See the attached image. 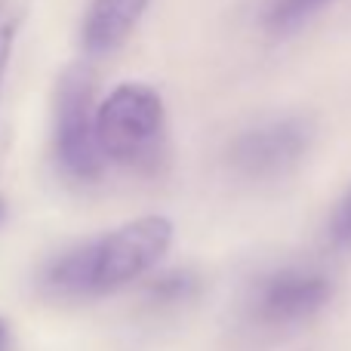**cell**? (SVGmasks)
I'll use <instances>...</instances> for the list:
<instances>
[{"label":"cell","mask_w":351,"mask_h":351,"mask_svg":"<svg viewBox=\"0 0 351 351\" xmlns=\"http://www.w3.org/2000/svg\"><path fill=\"white\" fill-rule=\"evenodd\" d=\"M173 237L176 225L167 216H139L53 253L37 268V290L62 302L108 296L154 271Z\"/></svg>","instance_id":"cell-1"},{"label":"cell","mask_w":351,"mask_h":351,"mask_svg":"<svg viewBox=\"0 0 351 351\" xmlns=\"http://www.w3.org/2000/svg\"><path fill=\"white\" fill-rule=\"evenodd\" d=\"M53 158L71 182H96L105 154L99 148V102L96 80L84 65L59 74L53 90Z\"/></svg>","instance_id":"cell-2"},{"label":"cell","mask_w":351,"mask_h":351,"mask_svg":"<svg viewBox=\"0 0 351 351\" xmlns=\"http://www.w3.org/2000/svg\"><path fill=\"white\" fill-rule=\"evenodd\" d=\"M167 108L154 86L127 80L99 102V148L121 167H152L160 158Z\"/></svg>","instance_id":"cell-3"},{"label":"cell","mask_w":351,"mask_h":351,"mask_svg":"<svg viewBox=\"0 0 351 351\" xmlns=\"http://www.w3.org/2000/svg\"><path fill=\"white\" fill-rule=\"evenodd\" d=\"M311 145V127L299 117L256 123L231 139L225 160L243 179H274L305 158Z\"/></svg>","instance_id":"cell-4"},{"label":"cell","mask_w":351,"mask_h":351,"mask_svg":"<svg viewBox=\"0 0 351 351\" xmlns=\"http://www.w3.org/2000/svg\"><path fill=\"white\" fill-rule=\"evenodd\" d=\"M333 296V284L317 268H278L256 284L250 311L265 327H293L315 317Z\"/></svg>","instance_id":"cell-5"},{"label":"cell","mask_w":351,"mask_h":351,"mask_svg":"<svg viewBox=\"0 0 351 351\" xmlns=\"http://www.w3.org/2000/svg\"><path fill=\"white\" fill-rule=\"evenodd\" d=\"M152 0H90L80 19V40L86 53L108 56L123 47L142 16L148 12Z\"/></svg>","instance_id":"cell-6"},{"label":"cell","mask_w":351,"mask_h":351,"mask_svg":"<svg viewBox=\"0 0 351 351\" xmlns=\"http://www.w3.org/2000/svg\"><path fill=\"white\" fill-rule=\"evenodd\" d=\"M200 290V278L188 268H170V271L158 274L152 284L145 287V299L148 305L160 311L179 308V305H188Z\"/></svg>","instance_id":"cell-7"},{"label":"cell","mask_w":351,"mask_h":351,"mask_svg":"<svg viewBox=\"0 0 351 351\" xmlns=\"http://www.w3.org/2000/svg\"><path fill=\"white\" fill-rule=\"evenodd\" d=\"M25 16H28V0H0V93H3L6 68H10Z\"/></svg>","instance_id":"cell-8"},{"label":"cell","mask_w":351,"mask_h":351,"mask_svg":"<svg viewBox=\"0 0 351 351\" xmlns=\"http://www.w3.org/2000/svg\"><path fill=\"white\" fill-rule=\"evenodd\" d=\"M327 0H268L265 6V25L274 31H290L299 22L317 12Z\"/></svg>","instance_id":"cell-9"},{"label":"cell","mask_w":351,"mask_h":351,"mask_svg":"<svg viewBox=\"0 0 351 351\" xmlns=\"http://www.w3.org/2000/svg\"><path fill=\"white\" fill-rule=\"evenodd\" d=\"M330 237H333V243H339V247H351V191L333 210V219H330Z\"/></svg>","instance_id":"cell-10"},{"label":"cell","mask_w":351,"mask_h":351,"mask_svg":"<svg viewBox=\"0 0 351 351\" xmlns=\"http://www.w3.org/2000/svg\"><path fill=\"white\" fill-rule=\"evenodd\" d=\"M0 351H12V330L3 317H0Z\"/></svg>","instance_id":"cell-11"},{"label":"cell","mask_w":351,"mask_h":351,"mask_svg":"<svg viewBox=\"0 0 351 351\" xmlns=\"http://www.w3.org/2000/svg\"><path fill=\"white\" fill-rule=\"evenodd\" d=\"M3 216H6V204H3V197H0V222H3Z\"/></svg>","instance_id":"cell-12"}]
</instances>
